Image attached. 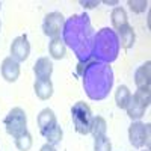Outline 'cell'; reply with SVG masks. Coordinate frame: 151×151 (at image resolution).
<instances>
[{
	"mask_svg": "<svg viewBox=\"0 0 151 151\" xmlns=\"http://www.w3.org/2000/svg\"><path fill=\"white\" fill-rule=\"evenodd\" d=\"M113 86V71L109 64L88 62L83 70V88L91 100H104Z\"/></svg>",
	"mask_w": 151,
	"mask_h": 151,
	"instance_id": "7a4b0ae2",
	"label": "cell"
},
{
	"mask_svg": "<svg viewBox=\"0 0 151 151\" xmlns=\"http://www.w3.org/2000/svg\"><path fill=\"white\" fill-rule=\"evenodd\" d=\"M30 55V42L27 35H20L14 38V41L11 44V58H14L17 62H24L27 60Z\"/></svg>",
	"mask_w": 151,
	"mask_h": 151,
	"instance_id": "9c48e42d",
	"label": "cell"
},
{
	"mask_svg": "<svg viewBox=\"0 0 151 151\" xmlns=\"http://www.w3.org/2000/svg\"><path fill=\"white\" fill-rule=\"evenodd\" d=\"M33 145V137L29 132H24L23 134H20L18 137H15V147L20 151H29Z\"/></svg>",
	"mask_w": 151,
	"mask_h": 151,
	"instance_id": "ffe728a7",
	"label": "cell"
},
{
	"mask_svg": "<svg viewBox=\"0 0 151 151\" xmlns=\"http://www.w3.org/2000/svg\"><path fill=\"white\" fill-rule=\"evenodd\" d=\"M89 133L94 136V139L106 136V133H107V122H106V119L103 116H92Z\"/></svg>",
	"mask_w": 151,
	"mask_h": 151,
	"instance_id": "d6986e66",
	"label": "cell"
},
{
	"mask_svg": "<svg viewBox=\"0 0 151 151\" xmlns=\"http://www.w3.org/2000/svg\"><path fill=\"white\" fill-rule=\"evenodd\" d=\"M144 151H150V150H148V148H147V150H144Z\"/></svg>",
	"mask_w": 151,
	"mask_h": 151,
	"instance_id": "83f0119b",
	"label": "cell"
},
{
	"mask_svg": "<svg viewBox=\"0 0 151 151\" xmlns=\"http://www.w3.org/2000/svg\"><path fill=\"white\" fill-rule=\"evenodd\" d=\"M33 73H35L36 79H41V80L50 79L52 74H53V62H52V59L47 58V56L40 58L33 65Z\"/></svg>",
	"mask_w": 151,
	"mask_h": 151,
	"instance_id": "7c38bea8",
	"label": "cell"
},
{
	"mask_svg": "<svg viewBox=\"0 0 151 151\" xmlns=\"http://www.w3.org/2000/svg\"><path fill=\"white\" fill-rule=\"evenodd\" d=\"M53 82L50 79H45V80H41V79H36L35 83H33V91L36 94V97L40 100H48L52 98L53 95Z\"/></svg>",
	"mask_w": 151,
	"mask_h": 151,
	"instance_id": "5bb4252c",
	"label": "cell"
},
{
	"mask_svg": "<svg viewBox=\"0 0 151 151\" xmlns=\"http://www.w3.org/2000/svg\"><path fill=\"white\" fill-rule=\"evenodd\" d=\"M71 119L74 129L79 134H88L91 130L92 122V110L85 101H77L71 107Z\"/></svg>",
	"mask_w": 151,
	"mask_h": 151,
	"instance_id": "5b68a950",
	"label": "cell"
},
{
	"mask_svg": "<svg viewBox=\"0 0 151 151\" xmlns=\"http://www.w3.org/2000/svg\"><path fill=\"white\" fill-rule=\"evenodd\" d=\"M129 139L130 144L134 148H142L147 147L150 150L151 145V124L141 122V121H133L129 127Z\"/></svg>",
	"mask_w": 151,
	"mask_h": 151,
	"instance_id": "52a82bcc",
	"label": "cell"
},
{
	"mask_svg": "<svg viewBox=\"0 0 151 151\" xmlns=\"http://www.w3.org/2000/svg\"><path fill=\"white\" fill-rule=\"evenodd\" d=\"M44 137L47 139V144H50V145L56 147L58 144H60L62 137H64V132H62L60 125H56V127L50 130V132H48V133H47Z\"/></svg>",
	"mask_w": 151,
	"mask_h": 151,
	"instance_id": "44dd1931",
	"label": "cell"
},
{
	"mask_svg": "<svg viewBox=\"0 0 151 151\" xmlns=\"http://www.w3.org/2000/svg\"><path fill=\"white\" fill-rule=\"evenodd\" d=\"M127 5L130 6V9L134 14H142V12H145V9L148 8L147 0H129Z\"/></svg>",
	"mask_w": 151,
	"mask_h": 151,
	"instance_id": "603a6c76",
	"label": "cell"
},
{
	"mask_svg": "<svg viewBox=\"0 0 151 151\" xmlns=\"http://www.w3.org/2000/svg\"><path fill=\"white\" fill-rule=\"evenodd\" d=\"M134 83L137 89L150 88V83H151V62L150 60H147L141 67H137V70L134 71Z\"/></svg>",
	"mask_w": 151,
	"mask_h": 151,
	"instance_id": "4fadbf2b",
	"label": "cell"
},
{
	"mask_svg": "<svg viewBox=\"0 0 151 151\" xmlns=\"http://www.w3.org/2000/svg\"><path fill=\"white\" fill-rule=\"evenodd\" d=\"M0 73L8 83H15L20 77V62H17L11 56L5 58L2 65H0Z\"/></svg>",
	"mask_w": 151,
	"mask_h": 151,
	"instance_id": "30bf717a",
	"label": "cell"
},
{
	"mask_svg": "<svg viewBox=\"0 0 151 151\" xmlns=\"http://www.w3.org/2000/svg\"><path fill=\"white\" fill-rule=\"evenodd\" d=\"M0 29H2V23H0Z\"/></svg>",
	"mask_w": 151,
	"mask_h": 151,
	"instance_id": "4316f807",
	"label": "cell"
},
{
	"mask_svg": "<svg viewBox=\"0 0 151 151\" xmlns=\"http://www.w3.org/2000/svg\"><path fill=\"white\" fill-rule=\"evenodd\" d=\"M151 101V89L150 88H142V89H136L134 94H132V100L127 106V116L132 121H139L144 115L145 110L150 107Z\"/></svg>",
	"mask_w": 151,
	"mask_h": 151,
	"instance_id": "277c9868",
	"label": "cell"
},
{
	"mask_svg": "<svg viewBox=\"0 0 151 151\" xmlns=\"http://www.w3.org/2000/svg\"><path fill=\"white\" fill-rule=\"evenodd\" d=\"M36 122H38V129H40L42 136H45L50 130L55 129L58 125L56 115L50 107H45L40 112V115H38V118H36Z\"/></svg>",
	"mask_w": 151,
	"mask_h": 151,
	"instance_id": "8fae6325",
	"label": "cell"
},
{
	"mask_svg": "<svg viewBox=\"0 0 151 151\" xmlns=\"http://www.w3.org/2000/svg\"><path fill=\"white\" fill-rule=\"evenodd\" d=\"M0 8H2V3H0Z\"/></svg>",
	"mask_w": 151,
	"mask_h": 151,
	"instance_id": "f1b7e54d",
	"label": "cell"
},
{
	"mask_svg": "<svg viewBox=\"0 0 151 151\" xmlns=\"http://www.w3.org/2000/svg\"><path fill=\"white\" fill-rule=\"evenodd\" d=\"M103 3L104 5H113V6H116L119 2H118V0H103Z\"/></svg>",
	"mask_w": 151,
	"mask_h": 151,
	"instance_id": "484cf974",
	"label": "cell"
},
{
	"mask_svg": "<svg viewBox=\"0 0 151 151\" xmlns=\"http://www.w3.org/2000/svg\"><path fill=\"white\" fill-rule=\"evenodd\" d=\"M64 26H65V17L62 15V12L59 11H53L48 12L44 17L42 21V32L45 36L48 38H59L64 32Z\"/></svg>",
	"mask_w": 151,
	"mask_h": 151,
	"instance_id": "ba28073f",
	"label": "cell"
},
{
	"mask_svg": "<svg viewBox=\"0 0 151 151\" xmlns=\"http://www.w3.org/2000/svg\"><path fill=\"white\" fill-rule=\"evenodd\" d=\"M116 35H118V40H119V45L125 50H129L134 45V41H136V33H134V29L130 26V24H125L124 27H121L119 30H116Z\"/></svg>",
	"mask_w": 151,
	"mask_h": 151,
	"instance_id": "9a60e30c",
	"label": "cell"
},
{
	"mask_svg": "<svg viewBox=\"0 0 151 151\" xmlns=\"http://www.w3.org/2000/svg\"><path fill=\"white\" fill-rule=\"evenodd\" d=\"M110 21H112V27L115 30H119L125 24H129V17H127L125 9L121 6L113 8V11L110 12Z\"/></svg>",
	"mask_w": 151,
	"mask_h": 151,
	"instance_id": "e0dca14e",
	"label": "cell"
},
{
	"mask_svg": "<svg viewBox=\"0 0 151 151\" xmlns=\"http://www.w3.org/2000/svg\"><path fill=\"white\" fill-rule=\"evenodd\" d=\"M79 3H80L85 9H94V8H97V6L100 5L98 0H91V2H89V0H80Z\"/></svg>",
	"mask_w": 151,
	"mask_h": 151,
	"instance_id": "cb8c5ba5",
	"label": "cell"
},
{
	"mask_svg": "<svg viewBox=\"0 0 151 151\" xmlns=\"http://www.w3.org/2000/svg\"><path fill=\"white\" fill-rule=\"evenodd\" d=\"M5 130L9 136H12L15 139L20 134H23L24 132H27V116L26 112L21 107H12L8 115L5 116Z\"/></svg>",
	"mask_w": 151,
	"mask_h": 151,
	"instance_id": "8992f818",
	"label": "cell"
},
{
	"mask_svg": "<svg viewBox=\"0 0 151 151\" xmlns=\"http://www.w3.org/2000/svg\"><path fill=\"white\" fill-rule=\"evenodd\" d=\"M48 55L52 59L60 60L67 56V45L64 42V40L59 36V38H53L52 41L48 42Z\"/></svg>",
	"mask_w": 151,
	"mask_h": 151,
	"instance_id": "2e32d148",
	"label": "cell"
},
{
	"mask_svg": "<svg viewBox=\"0 0 151 151\" xmlns=\"http://www.w3.org/2000/svg\"><path fill=\"white\" fill-rule=\"evenodd\" d=\"M94 151H112V142L107 136L94 139Z\"/></svg>",
	"mask_w": 151,
	"mask_h": 151,
	"instance_id": "7402d4cb",
	"label": "cell"
},
{
	"mask_svg": "<svg viewBox=\"0 0 151 151\" xmlns=\"http://www.w3.org/2000/svg\"><path fill=\"white\" fill-rule=\"evenodd\" d=\"M119 40L115 30L109 27L101 29L97 35H94V47H92V56L95 60L110 64L118 58L119 53Z\"/></svg>",
	"mask_w": 151,
	"mask_h": 151,
	"instance_id": "3957f363",
	"label": "cell"
},
{
	"mask_svg": "<svg viewBox=\"0 0 151 151\" xmlns=\"http://www.w3.org/2000/svg\"><path fill=\"white\" fill-rule=\"evenodd\" d=\"M40 151H56V148H55L53 145H50V144H44Z\"/></svg>",
	"mask_w": 151,
	"mask_h": 151,
	"instance_id": "d4e9b609",
	"label": "cell"
},
{
	"mask_svg": "<svg viewBox=\"0 0 151 151\" xmlns=\"http://www.w3.org/2000/svg\"><path fill=\"white\" fill-rule=\"evenodd\" d=\"M132 100V91L129 89V86L119 85L115 91V103L118 109H127L129 103Z\"/></svg>",
	"mask_w": 151,
	"mask_h": 151,
	"instance_id": "ac0fdd59",
	"label": "cell"
},
{
	"mask_svg": "<svg viewBox=\"0 0 151 151\" xmlns=\"http://www.w3.org/2000/svg\"><path fill=\"white\" fill-rule=\"evenodd\" d=\"M64 42L70 45L80 60H85L92 56L94 47V29L86 14L73 15L71 18L65 20L64 26Z\"/></svg>",
	"mask_w": 151,
	"mask_h": 151,
	"instance_id": "6da1fadb",
	"label": "cell"
}]
</instances>
